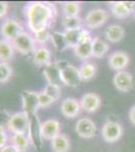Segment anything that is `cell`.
<instances>
[{
  "mask_svg": "<svg viewBox=\"0 0 135 152\" xmlns=\"http://www.w3.org/2000/svg\"><path fill=\"white\" fill-rule=\"evenodd\" d=\"M12 46H13L14 50L19 52L22 55H29V54H33L34 51L36 50V41L34 38L29 34L23 31L20 34L14 41L11 42Z\"/></svg>",
  "mask_w": 135,
  "mask_h": 152,
  "instance_id": "3957f363",
  "label": "cell"
},
{
  "mask_svg": "<svg viewBox=\"0 0 135 152\" xmlns=\"http://www.w3.org/2000/svg\"><path fill=\"white\" fill-rule=\"evenodd\" d=\"M108 5L111 13L119 19L128 18L135 11V2L131 1H111Z\"/></svg>",
  "mask_w": 135,
  "mask_h": 152,
  "instance_id": "9c48e42d",
  "label": "cell"
},
{
  "mask_svg": "<svg viewBox=\"0 0 135 152\" xmlns=\"http://www.w3.org/2000/svg\"><path fill=\"white\" fill-rule=\"evenodd\" d=\"M92 43L93 38L91 37L89 31L86 29L83 39L74 48V53H75L76 57L83 61H86L92 57Z\"/></svg>",
  "mask_w": 135,
  "mask_h": 152,
  "instance_id": "30bf717a",
  "label": "cell"
},
{
  "mask_svg": "<svg viewBox=\"0 0 135 152\" xmlns=\"http://www.w3.org/2000/svg\"><path fill=\"white\" fill-rule=\"evenodd\" d=\"M129 120H130V122L135 126V104L130 109V111H129Z\"/></svg>",
  "mask_w": 135,
  "mask_h": 152,
  "instance_id": "74e56055",
  "label": "cell"
},
{
  "mask_svg": "<svg viewBox=\"0 0 135 152\" xmlns=\"http://www.w3.org/2000/svg\"><path fill=\"white\" fill-rule=\"evenodd\" d=\"M56 11L50 3L33 1L26 5L25 16L29 31L33 34L45 31L53 20Z\"/></svg>",
  "mask_w": 135,
  "mask_h": 152,
  "instance_id": "6da1fadb",
  "label": "cell"
},
{
  "mask_svg": "<svg viewBox=\"0 0 135 152\" xmlns=\"http://www.w3.org/2000/svg\"><path fill=\"white\" fill-rule=\"evenodd\" d=\"M101 134L103 139L108 143H115L123 135V127L118 122L108 121L103 125Z\"/></svg>",
  "mask_w": 135,
  "mask_h": 152,
  "instance_id": "52a82bcc",
  "label": "cell"
},
{
  "mask_svg": "<svg viewBox=\"0 0 135 152\" xmlns=\"http://www.w3.org/2000/svg\"><path fill=\"white\" fill-rule=\"evenodd\" d=\"M81 104L80 100L74 99V97H67L61 104V112L63 116L68 119H74L79 116L81 112Z\"/></svg>",
  "mask_w": 135,
  "mask_h": 152,
  "instance_id": "2e32d148",
  "label": "cell"
},
{
  "mask_svg": "<svg viewBox=\"0 0 135 152\" xmlns=\"http://www.w3.org/2000/svg\"><path fill=\"white\" fill-rule=\"evenodd\" d=\"M13 74L11 65L7 62H0V83H6L10 80Z\"/></svg>",
  "mask_w": 135,
  "mask_h": 152,
  "instance_id": "f546056e",
  "label": "cell"
},
{
  "mask_svg": "<svg viewBox=\"0 0 135 152\" xmlns=\"http://www.w3.org/2000/svg\"><path fill=\"white\" fill-rule=\"evenodd\" d=\"M32 61L38 66H46L51 63V53L46 47H38L32 54Z\"/></svg>",
  "mask_w": 135,
  "mask_h": 152,
  "instance_id": "ac0fdd59",
  "label": "cell"
},
{
  "mask_svg": "<svg viewBox=\"0 0 135 152\" xmlns=\"http://www.w3.org/2000/svg\"><path fill=\"white\" fill-rule=\"evenodd\" d=\"M113 84L121 92H128L133 88L134 80L133 76L130 72L126 70L116 72V74L113 77Z\"/></svg>",
  "mask_w": 135,
  "mask_h": 152,
  "instance_id": "7c38bea8",
  "label": "cell"
},
{
  "mask_svg": "<svg viewBox=\"0 0 135 152\" xmlns=\"http://www.w3.org/2000/svg\"><path fill=\"white\" fill-rule=\"evenodd\" d=\"M43 91L55 102H56L61 96V86L58 84H55V83H48Z\"/></svg>",
  "mask_w": 135,
  "mask_h": 152,
  "instance_id": "4dcf8cb0",
  "label": "cell"
},
{
  "mask_svg": "<svg viewBox=\"0 0 135 152\" xmlns=\"http://www.w3.org/2000/svg\"><path fill=\"white\" fill-rule=\"evenodd\" d=\"M51 40L53 43V47H55L58 52H62V51L66 50L68 48V44L66 42L65 36L64 33L61 31H53V34H51Z\"/></svg>",
  "mask_w": 135,
  "mask_h": 152,
  "instance_id": "83f0119b",
  "label": "cell"
},
{
  "mask_svg": "<svg viewBox=\"0 0 135 152\" xmlns=\"http://www.w3.org/2000/svg\"><path fill=\"white\" fill-rule=\"evenodd\" d=\"M21 102H22V111L31 118L36 115V111L40 109L38 104V92L30 91V90H23L20 94Z\"/></svg>",
  "mask_w": 135,
  "mask_h": 152,
  "instance_id": "ba28073f",
  "label": "cell"
},
{
  "mask_svg": "<svg viewBox=\"0 0 135 152\" xmlns=\"http://www.w3.org/2000/svg\"><path fill=\"white\" fill-rule=\"evenodd\" d=\"M7 142H8V136L5 128H0V150L7 145Z\"/></svg>",
  "mask_w": 135,
  "mask_h": 152,
  "instance_id": "e575fe53",
  "label": "cell"
},
{
  "mask_svg": "<svg viewBox=\"0 0 135 152\" xmlns=\"http://www.w3.org/2000/svg\"><path fill=\"white\" fill-rule=\"evenodd\" d=\"M0 33H1L3 39L12 42L18 37L20 34L23 33V28L16 19L12 18H7L3 20L0 28Z\"/></svg>",
  "mask_w": 135,
  "mask_h": 152,
  "instance_id": "8992f818",
  "label": "cell"
},
{
  "mask_svg": "<svg viewBox=\"0 0 135 152\" xmlns=\"http://www.w3.org/2000/svg\"><path fill=\"white\" fill-rule=\"evenodd\" d=\"M7 128L12 134H28L29 117L23 111L11 115Z\"/></svg>",
  "mask_w": 135,
  "mask_h": 152,
  "instance_id": "7a4b0ae2",
  "label": "cell"
},
{
  "mask_svg": "<svg viewBox=\"0 0 135 152\" xmlns=\"http://www.w3.org/2000/svg\"><path fill=\"white\" fill-rule=\"evenodd\" d=\"M40 124L38 121V117L33 116L29 118V130H28V138L31 144H33L36 148H38V146L41 144V141L43 140L41 137V132H40Z\"/></svg>",
  "mask_w": 135,
  "mask_h": 152,
  "instance_id": "e0dca14e",
  "label": "cell"
},
{
  "mask_svg": "<svg viewBox=\"0 0 135 152\" xmlns=\"http://www.w3.org/2000/svg\"><path fill=\"white\" fill-rule=\"evenodd\" d=\"M11 141L12 145L15 146L20 152H25L30 144L28 136L25 134H12Z\"/></svg>",
  "mask_w": 135,
  "mask_h": 152,
  "instance_id": "484cf974",
  "label": "cell"
},
{
  "mask_svg": "<svg viewBox=\"0 0 135 152\" xmlns=\"http://www.w3.org/2000/svg\"><path fill=\"white\" fill-rule=\"evenodd\" d=\"M109 51V45L100 38H94L92 43V57L101 59Z\"/></svg>",
  "mask_w": 135,
  "mask_h": 152,
  "instance_id": "603a6c76",
  "label": "cell"
},
{
  "mask_svg": "<svg viewBox=\"0 0 135 152\" xmlns=\"http://www.w3.org/2000/svg\"><path fill=\"white\" fill-rule=\"evenodd\" d=\"M78 68H79V73L82 81L91 80L96 75V72H97V66L94 63H91V62L82 63L80 67Z\"/></svg>",
  "mask_w": 135,
  "mask_h": 152,
  "instance_id": "d4e9b609",
  "label": "cell"
},
{
  "mask_svg": "<svg viewBox=\"0 0 135 152\" xmlns=\"http://www.w3.org/2000/svg\"><path fill=\"white\" fill-rule=\"evenodd\" d=\"M60 79L64 85L71 87L78 86L82 81L79 73V68L71 64L60 66Z\"/></svg>",
  "mask_w": 135,
  "mask_h": 152,
  "instance_id": "5b68a950",
  "label": "cell"
},
{
  "mask_svg": "<svg viewBox=\"0 0 135 152\" xmlns=\"http://www.w3.org/2000/svg\"><path fill=\"white\" fill-rule=\"evenodd\" d=\"M0 152H20V151H19L14 145H12V144H9V145L7 144L5 147H3V148L0 150Z\"/></svg>",
  "mask_w": 135,
  "mask_h": 152,
  "instance_id": "8d00e7d4",
  "label": "cell"
},
{
  "mask_svg": "<svg viewBox=\"0 0 135 152\" xmlns=\"http://www.w3.org/2000/svg\"><path fill=\"white\" fill-rule=\"evenodd\" d=\"M51 147L53 152H69L71 149V142L67 135L60 134L51 141Z\"/></svg>",
  "mask_w": 135,
  "mask_h": 152,
  "instance_id": "ffe728a7",
  "label": "cell"
},
{
  "mask_svg": "<svg viewBox=\"0 0 135 152\" xmlns=\"http://www.w3.org/2000/svg\"><path fill=\"white\" fill-rule=\"evenodd\" d=\"M130 58L128 54L122 51H115L108 57V65L112 70H115L116 72L123 71L128 66Z\"/></svg>",
  "mask_w": 135,
  "mask_h": 152,
  "instance_id": "9a60e30c",
  "label": "cell"
},
{
  "mask_svg": "<svg viewBox=\"0 0 135 152\" xmlns=\"http://www.w3.org/2000/svg\"><path fill=\"white\" fill-rule=\"evenodd\" d=\"M43 75L45 79L48 80V83H55L60 85V66L56 62H51L48 65L45 66V69L43 70Z\"/></svg>",
  "mask_w": 135,
  "mask_h": 152,
  "instance_id": "7402d4cb",
  "label": "cell"
},
{
  "mask_svg": "<svg viewBox=\"0 0 135 152\" xmlns=\"http://www.w3.org/2000/svg\"><path fill=\"white\" fill-rule=\"evenodd\" d=\"M85 31L86 29L82 28L76 29H65L63 33L68 44V48H75L83 39Z\"/></svg>",
  "mask_w": 135,
  "mask_h": 152,
  "instance_id": "d6986e66",
  "label": "cell"
},
{
  "mask_svg": "<svg viewBox=\"0 0 135 152\" xmlns=\"http://www.w3.org/2000/svg\"><path fill=\"white\" fill-rule=\"evenodd\" d=\"M105 37L110 43H118L125 37V29L119 24H111L106 28Z\"/></svg>",
  "mask_w": 135,
  "mask_h": 152,
  "instance_id": "44dd1931",
  "label": "cell"
},
{
  "mask_svg": "<svg viewBox=\"0 0 135 152\" xmlns=\"http://www.w3.org/2000/svg\"><path fill=\"white\" fill-rule=\"evenodd\" d=\"M33 38L38 44H45L48 39H51V34L48 33V29H45V31H40L38 34H34Z\"/></svg>",
  "mask_w": 135,
  "mask_h": 152,
  "instance_id": "d6a6232c",
  "label": "cell"
},
{
  "mask_svg": "<svg viewBox=\"0 0 135 152\" xmlns=\"http://www.w3.org/2000/svg\"><path fill=\"white\" fill-rule=\"evenodd\" d=\"M101 97L95 92H87L80 99L81 109L86 113H89V114L97 112L101 107Z\"/></svg>",
  "mask_w": 135,
  "mask_h": 152,
  "instance_id": "4fadbf2b",
  "label": "cell"
},
{
  "mask_svg": "<svg viewBox=\"0 0 135 152\" xmlns=\"http://www.w3.org/2000/svg\"><path fill=\"white\" fill-rule=\"evenodd\" d=\"M62 24L65 29H76L82 28V19L79 16H66L63 15Z\"/></svg>",
  "mask_w": 135,
  "mask_h": 152,
  "instance_id": "f1b7e54d",
  "label": "cell"
},
{
  "mask_svg": "<svg viewBox=\"0 0 135 152\" xmlns=\"http://www.w3.org/2000/svg\"><path fill=\"white\" fill-rule=\"evenodd\" d=\"M38 104H40V107H48L55 102V100L53 99H51V97L46 94H45L43 91L38 92Z\"/></svg>",
  "mask_w": 135,
  "mask_h": 152,
  "instance_id": "1f68e13d",
  "label": "cell"
},
{
  "mask_svg": "<svg viewBox=\"0 0 135 152\" xmlns=\"http://www.w3.org/2000/svg\"><path fill=\"white\" fill-rule=\"evenodd\" d=\"M10 117L11 115L8 112L4 111V110H0V128H4L8 125Z\"/></svg>",
  "mask_w": 135,
  "mask_h": 152,
  "instance_id": "836d02e7",
  "label": "cell"
},
{
  "mask_svg": "<svg viewBox=\"0 0 135 152\" xmlns=\"http://www.w3.org/2000/svg\"><path fill=\"white\" fill-rule=\"evenodd\" d=\"M14 56V48L12 43L5 39L0 40V62H7L13 58Z\"/></svg>",
  "mask_w": 135,
  "mask_h": 152,
  "instance_id": "cb8c5ba5",
  "label": "cell"
},
{
  "mask_svg": "<svg viewBox=\"0 0 135 152\" xmlns=\"http://www.w3.org/2000/svg\"><path fill=\"white\" fill-rule=\"evenodd\" d=\"M75 131L82 138L90 139L95 137L97 133V126L95 122L89 118H81L76 123Z\"/></svg>",
  "mask_w": 135,
  "mask_h": 152,
  "instance_id": "8fae6325",
  "label": "cell"
},
{
  "mask_svg": "<svg viewBox=\"0 0 135 152\" xmlns=\"http://www.w3.org/2000/svg\"><path fill=\"white\" fill-rule=\"evenodd\" d=\"M9 5L6 1H0V18H4L7 15Z\"/></svg>",
  "mask_w": 135,
  "mask_h": 152,
  "instance_id": "d590c367",
  "label": "cell"
},
{
  "mask_svg": "<svg viewBox=\"0 0 135 152\" xmlns=\"http://www.w3.org/2000/svg\"><path fill=\"white\" fill-rule=\"evenodd\" d=\"M109 18V12L103 8H94L86 14L84 23L88 28L96 29L104 26Z\"/></svg>",
  "mask_w": 135,
  "mask_h": 152,
  "instance_id": "277c9868",
  "label": "cell"
},
{
  "mask_svg": "<svg viewBox=\"0 0 135 152\" xmlns=\"http://www.w3.org/2000/svg\"><path fill=\"white\" fill-rule=\"evenodd\" d=\"M62 9L64 15L66 16H79L81 4L77 1H67L63 3Z\"/></svg>",
  "mask_w": 135,
  "mask_h": 152,
  "instance_id": "4316f807",
  "label": "cell"
},
{
  "mask_svg": "<svg viewBox=\"0 0 135 152\" xmlns=\"http://www.w3.org/2000/svg\"><path fill=\"white\" fill-rule=\"evenodd\" d=\"M41 137L43 140L51 141L61 134V123L56 119H48L40 124Z\"/></svg>",
  "mask_w": 135,
  "mask_h": 152,
  "instance_id": "5bb4252c",
  "label": "cell"
},
{
  "mask_svg": "<svg viewBox=\"0 0 135 152\" xmlns=\"http://www.w3.org/2000/svg\"><path fill=\"white\" fill-rule=\"evenodd\" d=\"M133 14H134V19H135V11H134V13H133Z\"/></svg>",
  "mask_w": 135,
  "mask_h": 152,
  "instance_id": "f35d334b",
  "label": "cell"
}]
</instances>
